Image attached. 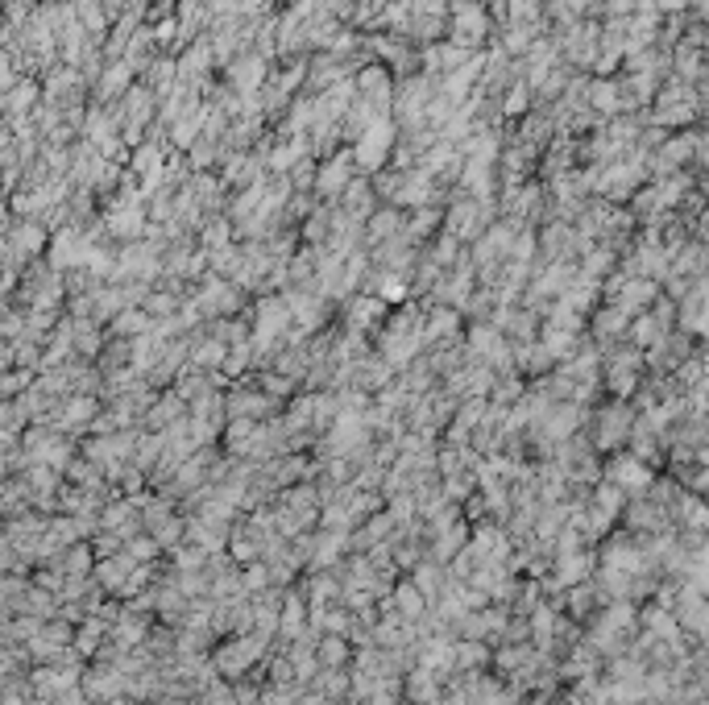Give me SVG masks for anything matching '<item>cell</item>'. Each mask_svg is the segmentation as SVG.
<instances>
[{"label":"cell","instance_id":"cell-1","mask_svg":"<svg viewBox=\"0 0 709 705\" xmlns=\"http://www.w3.org/2000/svg\"><path fill=\"white\" fill-rule=\"evenodd\" d=\"M423 349H428V341H423V312L419 307H403V312L390 316L378 332V357H386L399 374L411 361L423 357Z\"/></svg>","mask_w":709,"mask_h":705},{"label":"cell","instance_id":"cell-2","mask_svg":"<svg viewBox=\"0 0 709 705\" xmlns=\"http://www.w3.org/2000/svg\"><path fill=\"white\" fill-rule=\"evenodd\" d=\"M643 374H647V353L639 345L622 341V345L602 353V382L610 386L614 399H631V394H639Z\"/></svg>","mask_w":709,"mask_h":705},{"label":"cell","instance_id":"cell-3","mask_svg":"<svg viewBox=\"0 0 709 705\" xmlns=\"http://www.w3.org/2000/svg\"><path fill=\"white\" fill-rule=\"evenodd\" d=\"M635 423H639V411L627 399H610L606 407H598V415H593V448L614 453V448L631 444Z\"/></svg>","mask_w":709,"mask_h":705},{"label":"cell","instance_id":"cell-4","mask_svg":"<svg viewBox=\"0 0 709 705\" xmlns=\"http://www.w3.org/2000/svg\"><path fill=\"white\" fill-rule=\"evenodd\" d=\"M606 303H614V307H622L631 320L639 316V312H647L651 303L660 299V287H656V278H643V274H622V278H614V282H606Z\"/></svg>","mask_w":709,"mask_h":705},{"label":"cell","instance_id":"cell-5","mask_svg":"<svg viewBox=\"0 0 709 705\" xmlns=\"http://www.w3.org/2000/svg\"><path fill=\"white\" fill-rule=\"evenodd\" d=\"M195 303H200L204 320H233V312L241 307V291H237V282L212 274L204 287L195 291Z\"/></svg>","mask_w":709,"mask_h":705},{"label":"cell","instance_id":"cell-6","mask_svg":"<svg viewBox=\"0 0 709 705\" xmlns=\"http://www.w3.org/2000/svg\"><path fill=\"white\" fill-rule=\"evenodd\" d=\"M486 212H490V204H486V200H473V195H461V200L444 212V220H448V224H444V233H452L457 241H473V237L486 233Z\"/></svg>","mask_w":709,"mask_h":705},{"label":"cell","instance_id":"cell-7","mask_svg":"<svg viewBox=\"0 0 709 705\" xmlns=\"http://www.w3.org/2000/svg\"><path fill=\"white\" fill-rule=\"evenodd\" d=\"M589 341L598 345L602 353L614 349V345H622V341H631V316L622 312V307H614V303L598 307L593 320H589Z\"/></svg>","mask_w":709,"mask_h":705},{"label":"cell","instance_id":"cell-8","mask_svg":"<svg viewBox=\"0 0 709 705\" xmlns=\"http://www.w3.org/2000/svg\"><path fill=\"white\" fill-rule=\"evenodd\" d=\"M486 34H490L486 9H481L477 0H465V5H457V13H452V42L465 46V50H477L481 42H486Z\"/></svg>","mask_w":709,"mask_h":705},{"label":"cell","instance_id":"cell-9","mask_svg":"<svg viewBox=\"0 0 709 705\" xmlns=\"http://www.w3.org/2000/svg\"><path fill=\"white\" fill-rule=\"evenodd\" d=\"M386 154H394V125L382 117V121H374L370 129L361 133V141H357V162L365 166V171H378V166L386 162Z\"/></svg>","mask_w":709,"mask_h":705},{"label":"cell","instance_id":"cell-10","mask_svg":"<svg viewBox=\"0 0 709 705\" xmlns=\"http://www.w3.org/2000/svg\"><path fill=\"white\" fill-rule=\"evenodd\" d=\"M382 320H386V299H378V295H357L345 307V332L365 336V332H374Z\"/></svg>","mask_w":709,"mask_h":705},{"label":"cell","instance_id":"cell-11","mask_svg":"<svg viewBox=\"0 0 709 705\" xmlns=\"http://www.w3.org/2000/svg\"><path fill=\"white\" fill-rule=\"evenodd\" d=\"M610 486L618 490H631V494H643L651 486V469L643 457H631V453H618L610 461Z\"/></svg>","mask_w":709,"mask_h":705},{"label":"cell","instance_id":"cell-12","mask_svg":"<svg viewBox=\"0 0 709 705\" xmlns=\"http://www.w3.org/2000/svg\"><path fill=\"white\" fill-rule=\"evenodd\" d=\"M515 370L523 374V378H548L552 370H556V357L544 349V341L535 336V341H523V345H515Z\"/></svg>","mask_w":709,"mask_h":705},{"label":"cell","instance_id":"cell-13","mask_svg":"<svg viewBox=\"0 0 709 705\" xmlns=\"http://www.w3.org/2000/svg\"><path fill=\"white\" fill-rule=\"evenodd\" d=\"M270 411H274V394L253 390L249 382L229 394V419H262V415H270Z\"/></svg>","mask_w":709,"mask_h":705},{"label":"cell","instance_id":"cell-14","mask_svg":"<svg viewBox=\"0 0 709 705\" xmlns=\"http://www.w3.org/2000/svg\"><path fill=\"white\" fill-rule=\"evenodd\" d=\"M233 345H224L220 336H200L191 341V370H204V374H224V361H229Z\"/></svg>","mask_w":709,"mask_h":705},{"label":"cell","instance_id":"cell-15","mask_svg":"<svg viewBox=\"0 0 709 705\" xmlns=\"http://www.w3.org/2000/svg\"><path fill=\"white\" fill-rule=\"evenodd\" d=\"M353 183V158L349 154H336L332 162H324L316 171V191L320 195H345Z\"/></svg>","mask_w":709,"mask_h":705},{"label":"cell","instance_id":"cell-16","mask_svg":"<svg viewBox=\"0 0 709 705\" xmlns=\"http://www.w3.org/2000/svg\"><path fill=\"white\" fill-rule=\"evenodd\" d=\"M183 411H187V399L179 390H170V394H162V399H154V407L146 411V419H150V428L154 432H170L175 428V423H183Z\"/></svg>","mask_w":709,"mask_h":705},{"label":"cell","instance_id":"cell-17","mask_svg":"<svg viewBox=\"0 0 709 705\" xmlns=\"http://www.w3.org/2000/svg\"><path fill=\"white\" fill-rule=\"evenodd\" d=\"M340 212H345L349 220H365L374 212V187L365 183V179H353L349 191L340 195Z\"/></svg>","mask_w":709,"mask_h":705},{"label":"cell","instance_id":"cell-18","mask_svg":"<svg viewBox=\"0 0 709 705\" xmlns=\"http://www.w3.org/2000/svg\"><path fill=\"white\" fill-rule=\"evenodd\" d=\"M150 328H154V316L146 307H125V312L112 320V332H117L121 341H137V336H146Z\"/></svg>","mask_w":709,"mask_h":705},{"label":"cell","instance_id":"cell-19","mask_svg":"<svg viewBox=\"0 0 709 705\" xmlns=\"http://www.w3.org/2000/svg\"><path fill=\"white\" fill-rule=\"evenodd\" d=\"M361 100L370 104V108H386L390 104V75L382 67H370V71H361Z\"/></svg>","mask_w":709,"mask_h":705},{"label":"cell","instance_id":"cell-20","mask_svg":"<svg viewBox=\"0 0 709 705\" xmlns=\"http://www.w3.org/2000/svg\"><path fill=\"white\" fill-rule=\"evenodd\" d=\"M399 233H407V229H403V216H399V212H390V208H382V212L370 216V233H365V241H370V245L378 249V245L394 241Z\"/></svg>","mask_w":709,"mask_h":705},{"label":"cell","instance_id":"cell-21","mask_svg":"<svg viewBox=\"0 0 709 705\" xmlns=\"http://www.w3.org/2000/svg\"><path fill=\"white\" fill-rule=\"evenodd\" d=\"M374 287H378V299H386V303H403L407 291H411V274H407V270H382Z\"/></svg>","mask_w":709,"mask_h":705},{"label":"cell","instance_id":"cell-22","mask_svg":"<svg viewBox=\"0 0 709 705\" xmlns=\"http://www.w3.org/2000/svg\"><path fill=\"white\" fill-rule=\"evenodd\" d=\"M129 75H133V63H112L104 75H100V100H112V96H121L125 92V83H129Z\"/></svg>","mask_w":709,"mask_h":705},{"label":"cell","instance_id":"cell-23","mask_svg":"<svg viewBox=\"0 0 709 705\" xmlns=\"http://www.w3.org/2000/svg\"><path fill=\"white\" fill-rule=\"evenodd\" d=\"M527 104H531V83H510V92H506V112L510 117H523L527 112Z\"/></svg>","mask_w":709,"mask_h":705},{"label":"cell","instance_id":"cell-24","mask_svg":"<svg viewBox=\"0 0 709 705\" xmlns=\"http://www.w3.org/2000/svg\"><path fill=\"white\" fill-rule=\"evenodd\" d=\"M34 100H38V88H34V83H17V92L9 96V108H13V117L21 121V112H25V108H34Z\"/></svg>","mask_w":709,"mask_h":705},{"label":"cell","instance_id":"cell-25","mask_svg":"<svg viewBox=\"0 0 709 705\" xmlns=\"http://www.w3.org/2000/svg\"><path fill=\"white\" fill-rule=\"evenodd\" d=\"M589 100H593V108H602V112H618V92H614V83H593Z\"/></svg>","mask_w":709,"mask_h":705}]
</instances>
